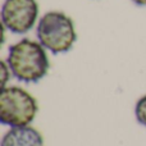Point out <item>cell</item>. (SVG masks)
<instances>
[{
	"mask_svg": "<svg viewBox=\"0 0 146 146\" xmlns=\"http://www.w3.org/2000/svg\"><path fill=\"white\" fill-rule=\"evenodd\" d=\"M7 62L12 74L22 82H37L45 77L50 67L45 46L30 38L13 44Z\"/></svg>",
	"mask_w": 146,
	"mask_h": 146,
	"instance_id": "obj_1",
	"label": "cell"
},
{
	"mask_svg": "<svg viewBox=\"0 0 146 146\" xmlns=\"http://www.w3.org/2000/svg\"><path fill=\"white\" fill-rule=\"evenodd\" d=\"M38 41L54 54L67 53L77 40L74 23L63 12H48L41 17L37 25Z\"/></svg>",
	"mask_w": 146,
	"mask_h": 146,
	"instance_id": "obj_2",
	"label": "cell"
},
{
	"mask_svg": "<svg viewBox=\"0 0 146 146\" xmlns=\"http://www.w3.org/2000/svg\"><path fill=\"white\" fill-rule=\"evenodd\" d=\"M37 101L25 88L3 87L0 94V122L10 127L30 126L37 114Z\"/></svg>",
	"mask_w": 146,
	"mask_h": 146,
	"instance_id": "obj_3",
	"label": "cell"
},
{
	"mask_svg": "<svg viewBox=\"0 0 146 146\" xmlns=\"http://www.w3.org/2000/svg\"><path fill=\"white\" fill-rule=\"evenodd\" d=\"M38 17L36 0H5L1 8V23L13 33H26Z\"/></svg>",
	"mask_w": 146,
	"mask_h": 146,
	"instance_id": "obj_4",
	"label": "cell"
},
{
	"mask_svg": "<svg viewBox=\"0 0 146 146\" xmlns=\"http://www.w3.org/2000/svg\"><path fill=\"white\" fill-rule=\"evenodd\" d=\"M44 139L36 128L31 126L12 127L3 136L1 146H42Z\"/></svg>",
	"mask_w": 146,
	"mask_h": 146,
	"instance_id": "obj_5",
	"label": "cell"
},
{
	"mask_svg": "<svg viewBox=\"0 0 146 146\" xmlns=\"http://www.w3.org/2000/svg\"><path fill=\"white\" fill-rule=\"evenodd\" d=\"M135 115L140 124L146 127V95L139 99L135 106Z\"/></svg>",
	"mask_w": 146,
	"mask_h": 146,
	"instance_id": "obj_6",
	"label": "cell"
},
{
	"mask_svg": "<svg viewBox=\"0 0 146 146\" xmlns=\"http://www.w3.org/2000/svg\"><path fill=\"white\" fill-rule=\"evenodd\" d=\"M10 67L8 64V62L1 60V86L3 87H7V82H8V78L10 77Z\"/></svg>",
	"mask_w": 146,
	"mask_h": 146,
	"instance_id": "obj_7",
	"label": "cell"
},
{
	"mask_svg": "<svg viewBox=\"0 0 146 146\" xmlns=\"http://www.w3.org/2000/svg\"><path fill=\"white\" fill-rule=\"evenodd\" d=\"M135 4L141 5V7H146V0H132Z\"/></svg>",
	"mask_w": 146,
	"mask_h": 146,
	"instance_id": "obj_8",
	"label": "cell"
}]
</instances>
